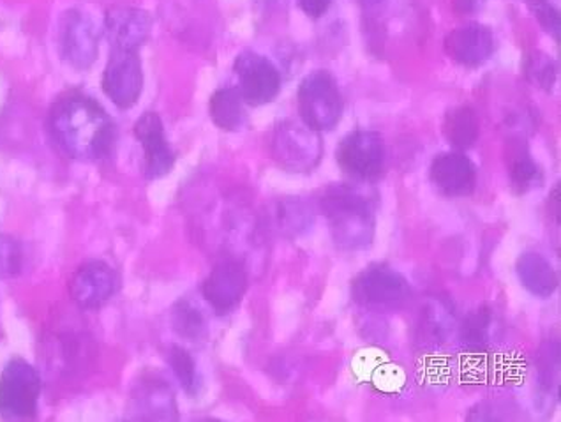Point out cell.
<instances>
[{
  "mask_svg": "<svg viewBox=\"0 0 561 422\" xmlns=\"http://www.w3.org/2000/svg\"><path fill=\"white\" fill-rule=\"evenodd\" d=\"M51 135L71 158H106L115 144V126L103 106L83 94H69L55 103Z\"/></svg>",
  "mask_w": 561,
  "mask_h": 422,
  "instance_id": "1",
  "label": "cell"
},
{
  "mask_svg": "<svg viewBox=\"0 0 561 422\" xmlns=\"http://www.w3.org/2000/svg\"><path fill=\"white\" fill-rule=\"evenodd\" d=\"M320 209L337 248L357 251L371 246L375 207L364 191L348 184H332L320 196Z\"/></svg>",
  "mask_w": 561,
  "mask_h": 422,
  "instance_id": "2",
  "label": "cell"
},
{
  "mask_svg": "<svg viewBox=\"0 0 561 422\" xmlns=\"http://www.w3.org/2000/svg\"><path fill=\"white\" fill-rule=\"evenodd\" d=\"M299 114L314 132H331L343 117V95L329 71H312L300 82Z\"/></svg>",
  "mask_w": 561,
  "mask_h": 422,
  "instance_id": "3",
  "label": "cell"
},
{
  "mask_svg": "<svg viewBox=\"0 0 561 422\" xmlns=\"http://www.w3.org/2000/svg\"><path fill=\"white\" fill-rule=\"evenodd\" d=\"M272 156L285 170L311 172L323 156L322 138L304 123L285 121L272 133Z\"/></svg>",
  "mask_w": 561,
  "mask_h": 422,
  "instance_id": "4",
  "label": "cell"
},
{
  "mask_svg": "<svg viewBox=\"0 0 561 422\" xmlns=\"http://www.w3.org/2000/svg\"><path fill=\"white\" fill-rule=\"evenodd\" d=\"M42 395V377L34 366L13 360L0 375V415L10 421L34 418Z\"/></svg>",
  "mask_w": 561,
  "mask_h": 422,
  "instance_id": "5",
  "label": "cell"
},
{
  "mask_svg": "<svg viewBox=\"0 0 561 422\" xmlns=\"http://www.w3.org/2000/svg\"><path fill=\"white\" fill-rule=\"evenodd\" d=\"M412 296L403 274L387 265H373L352 282V299L371 309H398Z\"/></svg>",
  "mask_w": 561,
  "mask_h": 422,
  "instance_id": "6",
  "label": "cell"
},
{
  "mask_svg": "<svg viewBox=\"0 0 561 422\" xmlns=\"http://www.w3.org/2000/svg\"><path fill=\"white\" fill-rule=\"evenodd\" d=\"M335 161L355 181H376L385 169L383 137L369 129L350 133L335 149Z\"/></svg>",
  "mask_w": 561,
  "mask_h": 422,
  "instance_id": "7",
  "label": "cell"
},
{
  "mask_svg": "<svg viewBox=\"0 0 561 422\" xmlns=\"http://www.w3.org/2000/svg\"><path fill=\"white\" fill-rule=\"evenodd\" d=\"M104 94L118 109H131L144 91V68L138 50L114 48L101 78Z\"/></svg>",
  "mask_w": 561,
  "mask_h": 422,
  "instance_id": "8",
  "label": "cell"
},
{
  "mask_svg": "<svg viewBox=\"0 0 561 422\" xmlns=\"http://www.w3.org/2000/svg\"><path fill=\"white\" fill-rule=\"evenodd\" d=\"M233 69L239 78L237 91L244 103L262 106L276 100L280 91V75L267 57L256 52H242L237 57Z\"/></svg>",
  "mask_w": 561,
  "mask_h": 422,
  "instance_id": "9",
  "label": "cell"
},
{
  "mask_svg": "<svg viewBox=\"0 0 561 422\" xmlns=\"http://www.w3.org/2000/svg\"><path fill=\"white\" fill-rule=\"evenodd\" d=\"M245 290H248V273L244 265L237 260L219 262L202 286L205 300L218 315L233 311L240 305Z\"/></svg>",
  "mask_w": 561,
  "mask_h": 422,
  "instance_id": "10",
  "label": "cell"
},
{
  "mask_svg": "<svg viewBox=\"0 0 561 422\" xmlns=\"http://www.w3.org/2000/svg\"><path fill=\"white\" fill-rule=\"evenodd\" d=\"M118 280L110 265L92 260L75 273L69 292L75 303L87 311H94L106 305L117 294Z\"/></svg>",
  "mask_w": 561,
  "mask_h": 422,
  "instance_id": "11",
  "label": "cell"
},
{
  "mask_svg": "<svg viewBox=\"0 0 561 422\" xmlns=\"http://www.w3.org/2000/svg\"><path fill=\"white\" fill-rule=\"evenodd\" d=\"M135 135L144 147V175L164 178L175 164V155L164 137L163 121L154 112L141 115L135 124Z\"/></svg>",
  "mask_w": 561,
  "mask_h": 422,
  "instance_id": "12",
  "label": "cell"
},
{
  "mask_svg": "<svg viewBox=\"0 0 561 422\" xmlns=\"http://www.w3.org/2000/svg\"><path fill=\"white\" fill-rule=\"evenodd\" d=\"M494 36L482 23H465L445 37V52L454 62L479 68L494 54Z\"/></svg>",
  "mask_w": 561,
  "mask_h": 422,
  "instance_id": "13",
  "label": "cell"
},
{
  "mask_svg": "<svg viewBox=\"0 0 561 422\" xmlns=\"http://www.w3.org/2000/svg\"><path fill=\"white\" fill-rule=\"evenodd\" d=\"M60 45L64 57L73 64L75 68L85 69L98 57L100 34L91 19L80 11H71L62 20Z\"/></svg>",
  "mask_w": 561,
  "mask_h": 422,
  "instance_id": "14",
  "label": "cell"
},
{
  "mask_svg": "<svg viewBox=\"0 0 561 422\" xmlns=\"http://www.w3.org/2000/svg\"><path fill=\"white\" fill-rule=\"evenodd\" d=\"M430 178L444 195L468 196L477 186V169L462 152H444L431 163Z\"/></svg>",
  "mask_w": 561,
  "mask_h": 422,
  "instance_id": "15",
  "label": "cell"
},
{
  "mask_svg": "<svg viewBox=\"0 0 561 422\" xmlns=\"http://www.w3.org/2000/svg\"><path fill=\"white\" fill-rule=\"evenodd\" d=\"M104 27L114 48L138 50L149 37L152 20L146 11L127 5H114L106 13Z\"/></svg>",
  "mask_w": 561,
  "mask_h": 422,
  "instance_id": "16",
  "label": "cell"
},
{
  "mask_svg": "<svg viewBox=\"0 0 561 422\" xmlns=\"http://www.w3.org/2000/svg\"><path fill=\"white\" fill-rule=\"evenodd\" d=\"M133 412L138 419H175V398L167 381L146 380L133 395Z\"/></svg>",
  "mask_w": 561,
  "mask_h": 422,
  "instance_id": "17",
  "label": "cell"
},
{
  "mask_svg": "<svg viewBox=\"0 0 561 422\" xmlns=\"http://www.w3.org/2000/svg\"><path fill=\"white\" fill-rule=\"evenodd\" d=\"M516 273L520 285L525 286L531 296L548 299L557 292V271L540 253L528 251L520 254L516 262Z\"/></svg>",
  "mask_w": 561,
  "mask_h": 422,
  "instance_id": "18",
  "label": "cell"
},
{
  "mask_svg": "<svg viewBox=\"0 0 561 422\" xmlns=\"http://www.w3.org/2000/svg\"><path fill=\"white\" fill-rule=\"evenodd\" d=\"M210 118L225 132H239L245 124L244 100L233 87H222L210 98Z\"/></svg>",
  "mask_w": 561,
  "mask_h": 422,
  "instance_id": "19",
  "label": "cell"
},
{
  "mask_svg": "<svg viewBox=\"0 0 561 422\" xmlns=\"http://www.w3.org/2000/svg\"><path fill=\"white\" fill-rule=\"evenodd\" d=\"M480 124L470 106H456L448 110L444 121V135L454 147L470 149L479 138Z\"/></svg>",
  "mask_w": 561,
  "mask_h": 422,
  "instance_id": "20",
  "label": "cell"
},
{
  "mask_svg": "<svg viewBox=\"0 0 561 422\" xmlns=\"http://www.w3.org/2000/svg\"><path fill=\"white\" fill-rule=\"evenodd\" d=\"M491 323H493V313L488 306L473 309L461 326V341L465 349L473 352L484 349L488 345Z\"/></svg>",
  "mask_w": 561,
  "mask_h": 422,
  "instance_id": "21",
  "label": "cell"
},
{
  "mask_svg": "<svg viewBox=\"0 0 561 422\" xmlns=\"http://www.w3.org/2000/svg\"><path fill=\"white\" fill-rule=\"evenodd\" d=\"M539 167L523 147L511 150V182L516 193H526L539 182Z\"/></svg>",
  "mask_w": 561,
  "mask_h": 422,
  "instance_id": "22",
  "label": "cell"
},
{
  "mask_svg": "<svg viewBox=\"0 0 561 422\" xmlns=\"http://www.w3.org/2000/svg\"><path fill=\"white\" fill-rule=\"evenodd\" d=\"M312 223L311 210L299 198L280 202L277 207V225L285 236H300Z\"/></svg>",
  "mask_w": 561,
  "mask_h": 422,
  "instance_id": "23",
  "label": "cell"
},
{
  "mask_svg": "<svg viewBox=\"0 0 561 422\" xmlns=\"http://www.w3.org/2000/svg\"><path fill=\"white\" fill-rule=\"evenodd\" d=\"M173 329L179 337L186 340H198L205 331V318L190 300H179L178 305L172 309Z\"/></svg>",
  "mask_w": 561,
  "mask_h": 422,
  "instance_id": "24",
  "label": "cell"
},
{
  "mask_svg": "<svg viewBox=\"0 0 561 422\" xmlns=\"http://www.w3.org/2000/svg\"><path fill=\"white\" fill-rule=\"evenodd\" d=\"M168 364L175 373L182 389L187 395L195 396L199 389V378L198 373H196L195 361L191 357L190 352L182 349V346H172L168 352Z\"/></svg>",
  "mask_w": 561,
  "mask_h": 422,
  "instance_id": "25",
  "label": "cell"
},
{
  "mask_svg": "<svg viewBox=\"0 0 561 422\" xmlns=\"http://www.w3.org/2000/svg\"><path fill=\"white\" fill-rule=\"evenodd\" d=\"M526 77L530 80L534 85L540 87V89H552L554 78H557V66L554 60L549 55L542 54V52H534V54L526 59Z\"/></svg>",
  "mask_w": 561,
  "mask_h": 422,
  "instance_id": "26",
  "label": "cell"
},
{
  "mask_svg": "<svg viewBox=\"0 0 561 422\" xmlns=\"http://www.w3.org/2000/svg\"><path fill=\"white\" fill-rule=\"evenodd\" d=\"M540 386L548 392L558 391V375H560V346L558 343H546L540 349L539 357Z\"/></svg>",
  "mask_w": 561,
  "mask_h": 422,
  "instance_id": "27",
  "label": "cell"
},
{
  "mask_svg": "<svg viewBox=\"0 0 561 422\" xmlns=\"http://www.w3.org/2000/svg\"><path fill=\"white\" fill-rule=\"evenodd\" d=\"M23 254L19 242L8 236H0V280L19 276L22 271Z\"/></svg>",
  "mask_w": 561,
  "mask_h": 422,
  "instance_id": "28",
  "label": "cell"
},
{
  "mask_svg": "<svg viewBox=\"0 0 561 422\" xmlns=\"http://www.w3.org/2000/svg\"><path fill=\"white\" fill-rule=\"evenodd\" d=\"M537 2V8H535V13H537V19L542 23V27L552 34V36L560 39V13H558L552 5L546 4L543 0H535Z\"/></svg>",
  "mask_w": 561,
  "mask_h": 422,
  "instance_id": "29",
  "label": "cell"
},
{
  "mask_svg": "<svg viewBox=\"0 0 561 422\" xmlns=\"http://www.w3.org/2000/svg\"><path fill=\"white\" fill-rule=\"evenodd\" d=\"M332 0H299V8L311 19H320L331 8Z\"/></svg>",
  "mask_w": 561,
  "mask_h": 422,
  "instance_id": "30",
  "label": "cell"
},
{
  "mask_svg": "<svg viewBox=\"0 0 561 422\" xmlns=\"http://www.w3.org/2000/svg\"><path fill=\"white\" fill-rule=\"evenodd\" d=\"M454 5L459 13H473L482 5V0H454Z\"/></svg>",
  "mask_w": 561,
  "mask_h": 422,
  "instance_id": "31",
  "label": "cell"
},
{
  "mask_svg": "<svg viewBox=\"0 0 561 422\" xmlns=\"http://www.w3.org/2000/svg\"><path fill=\"white\" fill-rule=\"evenodd\" d=\"M549 205H554V209H551L552 216L557 218V221L560 223L561 216V190L560 184H557V187L552 190L551 195H549Z\"/></svg>",
  "mask_w": 561,
  "mask_h": 422,
  "instance_id": "32",
  "label": "cell"
},
{
  "mask_svg": "<svg viewBox=\"0 0 561 422\" xmlns=\"http://www.w3.org/2000/svg\"><path fill=\"white\" fill-rule=\"evenodd\" d=\"M357 2L360 5H367V8H369V5L380 4L383 0H357Z\"/></svg>",
  "mask_w": 561,
  "mask_h": 422,
  "instance_id": "33",
  "label": "cell"
}]
</instances>
